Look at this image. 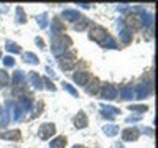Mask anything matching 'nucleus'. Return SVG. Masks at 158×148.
I'll return each mask as SVG.
<instances>
[{"label":"nucleus","instance_id":"nucleus-1","mask_svg":"<svg viewBox=\"0 0 158 148\" xmlns=\"http://www.w3.org/2000/svg\"><path fill=\"white\" fill-rule=\"evenodd\" d=\"M91 38L94 41H102V38H106V31L101 27H94L91 28Z\"/></svg>","mask_w":158,"mask_h":148},{"label":"nucleus","instance_id":"nucleus-2","mask_svg":"<svg viewBox=\"0 0 158 148\" xmlns=\"http://www.w3.org/2000/svg\"><path fill=\"white\" fill-rule=\"evenodd\" d=\"M49 133H54V127H53V125H49V123H44L43 128L40 130V135H41L43 138H48Z\"/></svg>","mask_w":158,"mask_h":148},{"label":"nucleus","instance_id":"nucleus-3","mask_svg":"<svg viewBox=\"0 0 158 148\" xmlns=\"http://www.w3.org/2000/svg\"><path fill=\"white\" fill-rule=\"evenodd\" d=\"M89 79V76L86 72H82V74H76V76H74V81H76L77 84H86V81Z\"/></svg>","mask_w":158,"mask_h":148},{"label":"nucleus","instance_id":"nucleus-4","mask_svg":"<svg viewBox=\"0 0 158 148\" xmlns=\"http://www.w3.org/2000/svg\"><path fill=\"white\" fill-rule=\"evenodd\" d=\"M64 145H66V138L59 137L56 142H53V143H51V148H63Z\"/></svg>","mask_w":158,"mask_h":148},{"label":"nucleus","instance_id":"nucleus-5","mask_svg":"<svg viewBox=\"0 0 158 148\" xmlns=\"http://www.w3.org/2000/svg\"><path fill=\"white\" fill-rule=\"evenodd\" d=\"M135 137H137V132L135 130H133V132H130V130L125 132V138H127V140H133Z\"/></svg>","mask_w":158,"mask_h":148}]
</instances>
